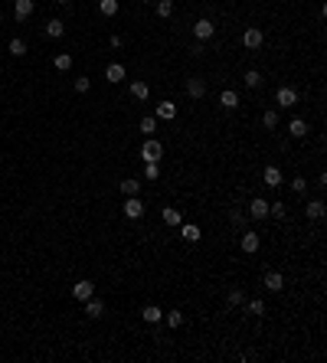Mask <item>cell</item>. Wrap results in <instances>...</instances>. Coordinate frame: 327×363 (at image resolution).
<instances>
[{
  "mask_svg": "<svg viewBox=\"0 0 327 363\" xmlns=\"http://www.w3.org/2000/svg\"><path fill=\"white\" fill-rule=\"evenodd\" d=\"M141 157H144V164H151V160H161V157H164V144L154 141V138H148V141L141 144Z\"/></svg>",
  "mask_w": 327,
  "mask_h": 363,
  "instance_id": "cell-1",
  "label": "cell"
},
{
  "mask_svg": "<svg viewBox=\"0 0 327 363\" xmlns=\"http://www.w3.org/2000/svg\"><path fill=\"white\" fill-rule=\"evenodd\" d=\"M213 33H216V23H213V20H197V23H193V36H197V43L213 39Z\"/></svg>",
  "mask_w": 327,
  "mask_h": 363,
  "instance_id": "cell-2",
  "label": "cell"
},
{
  "mask_svg": "<svg viewBox=\"0 0 327 363\" xmlns=\"http://www.w3.org/2000/svg\"><path fill=\"white\" fill-rule=\"evenodd\" d=\"M242 43H246V50H259V46L265 43V33H262L259 26H249V30L242 33Z\"/></svg>",
  "mask_w": 327,
  "mask_h": 363,
  "instance_id": "cell-3",
  "label": "cell"
},
{
  "mask_svg": "<svg viewBox=\"0 0 327 363\" xmlns=\"http://www.w3.org/2000/svg\"><path fill=\"white\" fill-rule=\"evenodd\" d=\"M275 102L282 105V108H295V105H298V92H295L291 85H282V88L275 92Z\"/></svg>",
  "mask_w": 327,
  "mask_h": 363,
  "instance_id": "cell-4",
  "label": "cell"
},
{
  "mask_svg": "<svg viewBox=\"0 0 327 363\" xmlns=\"http://www.w3.org/2000/svg\"><path fill=\"white\" fill-rule=\"evenodd\" d=\"M92 295H95V285L88 282V278H82V282L72 285V298H75V301H88Z\"/></svg>",
  "mask_w": 327,
  "mask_h": 363,
  "instance_id": "cell-5",
  "label": "cell"
},
{
  "mask_svg": "<svg viewBox=\"0 0 327 363\" xmlns=\"http://www.w3.org/2000/svg\"><path fill=\"white\" fill-rule=\"evenodd\" d=\"M124 216H128V219H141L144 216V203L137 197H124Z\"/></svg>",
  "mask_w": 327,
  "mask_h": 363,
  "instance_id": "cell-6",
  "label": "cell"
},
{
  "mask_svg": "<svg viewBox=\"0 0 327 363\" xmlns=\"http://www.w3.org/2000/svg\"><path fill=\"white\" fill-rule=\"evenodd\" d=\"M186 95H190V99H203L206 95V82L197 79V75H190V79H186Z\"/></svg>",
  "mask_w": 327,
  "mask_h": 363,
  "instance_id": "cell-7",
  "label": "cell"
},
{
  "mask_svg": "<svg viewBox=\"0 0 327 363\" xmlns=\"http://www.w3.org/2000/svg\"><path fill=\"white\" fill-rule=\"evenodd\" d=\"M239 246H242V252H249V255H255L259 252V246H262V239L255 233H242V239H239Z\"/></svg>",
  "mask_w": 327,
  "mask_h": 363,
  "instance_id": "cell-8",
  "label": "cell"
},
{
  "mask_svg": "<svg viewBox=\"0 0 327 363\" xmlns=\"http://www.w3.org/2000/svg\"><path fill=\"white\" fill-rule=\"evenodd\" d=\"M249 216H252V219H265V216H268V200L255 197L252 203H249Z\"/></svg>",
  "mask_w": 327,
  "mask_h": 363,
  "instance_id": "cell-9",
  "label": "cell"
},
{
  "mask_svg": "<svg viewBox=\"0 0 327 363\" xmlns=\"http://www.w3.org/2000/svg\"><path fill=\"white\" fill-rule=\"evenodd\" d=\"M33 7H36L33 0H17V4H13V17H17V20H30L33 17Z\"/></svg>",
  "mask_w": 327,
  "mask_h": 363,
  "instance_id": "cell-10",
  "label": "cell"
},
{
  "mask_svg": "<svg viewBox=\"0 0 327 363\" xmlns=\"http://www.w3.org/2000/svg\"><path fill=\"white\" fill-rule=\"evenodd\" d=\"M105 79L111 82V85H118V82H124V66H121V62H111V66L105 69Z\"/></svg>",
  "mask_w": 327,
  "mask_h": 363,
  "instance_id": "cell-11",
  "label": "cell"
},
{
  "mask_svg": "<svg viewBox=\"0 0 327 363\" xmlns=\"http://www.w3.org/2000/svg\"><path fill=\"white\" fill-rule=\"evenodd\" d=\"M265 288L268 291H282L285 288V275L282 271H265Z\"/></svg>",
  "mask_w": 327,
  "mask_h": 363,
  "instance_id": "cell-12",
  "label": "cell"
},
{
  "mask_svg": "<svg viewBox=\"0 0 327 363\" xmlns=\"http://www.w3.org/2000/svg\"><path fill=\"white\" fill-rule=\"evenodd\" d=\"M288 134H291V138H308V121H304V118H291Z\"/></svg>",
  "mask_w": 327,
  "mask_h": 363,
  "instance_id": "cell-13",
  "label": "cell"
},
{
  "mask_svg": "<svg viewBox=\"0 0 327 363\" xmlns=\"http://www.w3.org/2000/svg\"><path fill=\"white\" fill-rule=\"evenodd\" d=\"M161 216H164L167 226H183V216H180V209H173V206H164Z\"/></svg>",
  "mask_w": 327,
  "mask_h": 363,
  "instance_id": "cell-14",
  "label": "cell"
},
{
  "mask_svg": "<svg viewBox=\"0 0 327 363\" xmlns=\"http://www.w3.org/2000/svg\"><path fill=\"white\" fill-rule=\"evenodd\" d=\"M219 105H222V108H229V111H232V108H239V92L226 88V92L219 95Z\"/></svg>",
  "mask_w": 327,
  "mask_h": 363,
  "instance_id": "cell-15",
  "label": "cell"
},
{
  "mask_svg": "<svg viewBox=\"0 0 327 363\" xmlns=\"http://www.w3.org/2000/svg\"><path fill=\"white\" fill-rule=\"evenodd\" d=\"M157 118L173 121V118H177V105H173V102H161V105H157Z\"/></svg>",
  "mask_w": 327,
  "mask_h": 363,
  "instance_id": "cell-16",
  "label": "cell"
},
{
  "mask_svg": "<svg viewBox=\"0 0 327 363\" xmlns=\"http://www.w3.org/2000/svg\"><path fill=\"white\" fill-rule=\"evenodd\" d=\"M85 314H88V317H102V314H105V304H102L99 301V298H88V301H85Z\"/></svg>",
  "mask_w": 327,
  "mask_h": 363,
  "instance_id": "cell-17",
  "label": "cell"
},
{
  "mask_svg": "<svg viewBox=\"0 0 327 363\" xmlns=\"http://www.w3.org/2000/svg\"><path fill=\"white\" fill-rule=\"evenodd\" d=\"M262 180H265V187H282V170L278 167H265Z\"/></svg>",
  "mask_w": 327,
  "mask_h": 363,
  "instance_id": "cell-18",
  "label": "cell"
},
{
  "mask_svg": "<svg viewBox=\"0 0 327 363\" xmlns=\"http://www.w3.org/2000/svg\"><path fill=\"white\" fill-rule=\"evenodd\" d=\"M141 317L148 321V324H157V321H164V311L157 308V304H148V308L141 311Z\"/></svg>",
  "mask_w": 327,
  "mask_h": 363,
  "instance_id": "cell-19",
  "label": "cell"
},
{
  "mask_svg": "<svg viewBox=\"0 0 327 363\" xmlns=\"http://www.w3.org/2000/svg\"><path fill=\"white\" fill-rule=\"evenodd\" d=\"M62 33H66V23H62V20H50V23H46V36L50 39H59Z\"/></svg>",
  "mask_w": 327,
  "mask_h": 363,
  "instance_id": "cell-20",
  "label": "cell"
},
{
  "mask_svg": "<svg viewBox=\"0 0 327 363\" xmlns=\"http://www.w3.org/2000/svg\"><path fill=\"white\" fill-rule=\"evenodd\" d=\"M180 236H183L186 242H200V226H193V222H186V226H180Z\"/></svg>",
  "mask_w": 327,
  "mask_h": 363,
  "instance_id": "cell-21",
  "label": "cell"
},
{
  "mask_svg": "<svg viewBox=\"0 0 327 363\" xmlns=\"http://www.w3.org/2000/svg\"><path fill=\"white\" fill-rule=\"evenodd\" d=\"M226 304H229V308H239V304H246V291H242V288H232V291H229V298H226Z\"/></svg>",
  "mask_w": 327,
  "mask_h": 363,
  "instance_id": "cell-22",
  "label": "cell"
},
{
  "mask_svg": "<svg viewBox=\"0 0 327 363\" xmlns=\"http://www.w3.org/2000/svg\"><path fill=\"white\" fill-rule=\"evenodd\" d=\"M99 13L102 17H115L118 13V0H99Z\"/></svg>",
  "mask_w": 327,
  "mask_h": 363,
  "instance_id": "cell-23",
  "label": "cell"
},
{
  "mask_svg": "<svg viewBox=\"0 0 327 363\" xmlns=\"http://www.w3.org/2000/svg\"><path fill=\"white\" fill-rule=\"evenodd\" d=\"M308 216L311 219H324V200H311L308 203Z\"/></svg>",
  "mask_w": 327,
  "mask_h": 363,
  "instance_id": "cell-24",
  "label": "cell"
},
{
  "mask_svg": "<svg viewBox=\"0 0 327 363\" xmlns=\"http://www.w3.org/2000/svg\"><path fill=\"white\" fill-rule=\"evenodd\" d=\"M246 311L255 314V317H262V314H265V301H262V298H252V301H246Z\"/></svg>",
  "mask_w": 327,
  "mask_h": 363,
  "instance_id": "cell-25",
  "label": "cell"
},
{
  "mask_svg": "<svg viewBox=\"0 0 327 363\" xmlns=\"http://www.w3.org/2000/svg\"><path fill=\"white\" fill-rule=\"evenodd\" d=\"M131 95H134V99H148L151 95V88H148V82H131Z\"/></svg>",
  "mask_w": 327,
  "mask_h": 363,
  "instance_id": "cell-26",
  "label": "cell"
},
{
  "mask_svg": "<svg viewBox=\"0 0 327 363\" xmlns=\"http://www.w3.org/2000/svg\"><path fill=\"white\" fill-rule=\"evenodd\" d=\"M121 193H124V197H137V193H141V180H124Z\"/></svg>",
  "mask_w": 327,
  "mask_h": 363,
  "instance_id": "cell-27",
  "label": "cell"
},
{
  "mask_svg": "<svg viewBox=\"0 0 327 363\" xmlns=\"http://www.w3.org/2000/svg\"><path fill=\"white\" fill-rule=\"evenodd\" d=\"M141 131H144V134H148V138H154V131H157V118L144 115V118H141Z\"/></svg>",
  "mask_w": 327,
  "mask_h": 363,
  "instance_id": "cell-28",
  "label": "cell"
},
{
  "mask_svg": "<svg viewBox=\"0 0 327 363\" xmlns=\"http://www.w3.org/2000/svg\"><path fill=\"white\" fill-rule=\"evenodd\" d=\"M268 216H275V219H285V216H288V206H285V203H268Z\"/></svg>",
  "mask_w": 327,
  "mask_h": 363,
  "instance_id": "cell-29",
  "label": "cell"
},
{
  "mask_svg": "<svg viewBox=\"0 0 327 363\" xmlns=\"http://www.w3.org/2000/svg\"><path fill=\"white\" fill-rule=\"evenodd\" d=\"M56 69H59V72L72 69V56H69V53H59V56H56Z\"/></svg>",
  "mask_w": 327,
  "mask_h": 363,
  "instance_id": "cell-30",
  "label": "cell"
},
{
  "mask_svg": "<svg viewBox=\"0 0 327 363\" xmlns=\"http://www.w3.org/2000/svg\"><path fill=\"white\" fill-rule=\"evenodd\" d=\"M157 177H161V167H157V160L144 164V180H157Z\"/></svg>",
  "mask_w": 327,
  "mask_h": 363,
  "instance_id": "cell-31",
  "label": "cell"
},
{
  "mask_svg": "<svg viewBox=\"0 0 327 363\" xmlns=\"http://www.w3.org/2000/svg\"><path fill=\"white\" fill-rule=\"evenodd\" d=\"M242 82H246L249 88H259V85H262V75L255 72V69H249V72H246V79H242Z\"/></svg>",
  "mask_w": 327,
  "mask_h": 363,
  "instance_id": "cell-32",
  "label": "cell"
},
{
  "mask_svg": "<svg viewBox=\"0 0 327 363\" xmlns=\"http://www.w3.org/2000/svg\"><path fill=\"white\" fill-rule=\"evenodd\" d=\"M7 50H10V56H26V43H23V39H10Z\"/></svg>",
  "mask_w": 327,
  "mask_h": 363,
  "instance_id": "cell-33",
  "label": "cell"
},
{
  "mask_svg": "<svg viewBox=\"0 0 327 363\" xmlns=\"http://www.w3.org/2000/svg\"><path fill=\"white\" fill-rule=\"evenodd\" d=\"M173 13V0H157V17H170Z\"/></svg>",
  "mask_w": 327,
  "mask_h": 363,
  "instance_id": "cell-34",
  "label": "cell"
},
{
  "mask_svg": "<svg viewBox=\"0 0 327 363\" xmlns=\"http://www.w3.org/2000/svg\"><path fill=\"white\" fill-rule=\"evenodd\" d=\"M262 124H265V128H278V111H265V115H262Z\"/></svg>",
  "mask_w": 327,
  "mask_h": 363,
  "instance_id": "cell-35",
  "label": "cell"
},
{
  "mask_svg": "<svg viewBox=\"0 0 327 363\" xmlns=\"http://www.w3.org/2000/svg\"><path fill=\"white\" fill-rule=\"evenodd\" d=\"M180 324H183V314H180V311H170V314H167V327H180Z\"/></svg>",
  "mask_w": 327,
  "mask_h": 363,
  "instance_id": "cell-36",
  "label": "cell"
},
{
  "mask_svg": "<svg viewBox=\"0 0 327 363\" xmlns=\"http://www.w3.org/2000/svg\"><path fill=\"white\" fill-rule=\"evenodd\" d=\"M88 88H92V82H88L85 75H79V79H75V92H82V95H85Z\"/></svg>",
  "mask_w": 327,
  "mask_h": 363,
  "instance_id": "cell-37",
  "label": "cell"
},
{
  "mask_svg": "<svg viewBox=\"0 0 327 363\" xmlns=\"http://www.w3.org/2000/svg\"><path fill=\"white\" fill-rule=\"evenodd\" d=\"M291 190H295V193H304V190H308V180H304V177H295V180H291Z\"/></svg>",
  "mask_w": 327,
  "mask_h": 363,
  "instance_id": "cell-38",
  "label": "cell"
},
{
  "mask_svg": "<svg viewBox=\"0 0 327 363\" xmlns=\"http://www.w3.org/2000/svg\"><path fill=\"white\" fill-rule=\"evenodd\" d=\"M229 219H232V226H246V216H242V213H229Z\"/></svg>",
  "mask_w": 327,
  "mask_h": 363,
  "instance_id": "cell-39",
  "label": "cell"
},
{
  "mask_svg": "<svg viewBox=\"0 0 327 363\" xmlns=\"http://www.w3.org/2000/svg\"><path fill=\"white\" fill-rule=\"evenodd\" d=\"M56 4H62V7H66V4H72V0H56Z\"/></svg>",
  "mask_w": 327,
  "mask_h": 363,
  "instance_id": "cell-40",
  "label": "cell"
},
{
  "mask_svg": "<svg viewBox=\"0 0 327 363\" xmlns=\"http://www.w3.org/2000/svg\"><path fill=\"white\" fill-rule=\"evenodd\" d=\"M0 23H4V13H0Z\"/></svg>",
  "mask_w": 327,
  "mask_h": 363,
  "instance_id": "cell-41",
  "label": "cell"
},
{
  "mask_svg": "<svg viewBox=\"0 0 327 363\" xmlns=\"http://www.w3.org/2000/svg\"><path fill=\"white\" fill-rule=\"evenodd\" d=\"M144 4H151V0H144Z\"/></svg>",
  "mask_w": 327,
  "mask_h": 363,
  "instance_id": "cell-42",
  "label": "cell"
}]
</instances>
